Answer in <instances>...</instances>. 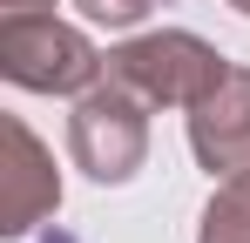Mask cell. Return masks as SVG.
<instances>
[{
    "label": "cell",
    "instance_id": "277c9868",
    "mask_svg": "<svg viewBox=\"0 0 250 243\" xmlns=\"http://www.w3.org/2000/svg\"><path fill=\"white\" fill-rule=\"evenodd\" d=\"M54 209H61L54 149L21 115H7V202H0V237H34Z\"/></svg>",
    "mask_w": 250,
    "mask_h": 243
},
{
    "label": "cell",
    "instance_id": "3957f363",
    "mask_svg": "<svg viewBox=\"0 0 250 243\" xmlns=\"http://www.w3.org/2000/svg\"><path fill=\"white\" fill-rule=\"evenodd\" d=\"M68 156H75V169H82L88 182H102V189L135 182V169L149 162V101H135V95L115 88V81L75 95Z\"/></svg>",
    "mask_w": 250,
    "mask_h": 243
},
{
    "label": "cell",
    "instance_id": "9c48e42d",
    "mask_svg": "<svg viewBox=\"0 0 250 243\" xmlns=\"http://www.w3.org/2000/svg\"><path fill=\"white\" fill-rule=\"evenodd\" d=\"M230 7H237V14H244V20H250V0H230Z\"/></svg>",
    "mask_w": 250,
    "mask_h": 243
},
{
    "label": "cell",
    "instance_id": "30bf717a",
    "mask_svg": "<svg viewBox=\"0 0 250 243\" xmlns=\"http://www.w3.org/2000/svg\"><path fill=\"white\" fill-rule=\"evenodd\" d=\"M47 243H68V237H47Z\"/></svg>",
    "mask_w": 250,
    "mask_h": 243
},
{
    "label": "cell",
    "instance_id": "8992f818",
    "mask_svg": "<svg viewBox=\"0 0 250 243\" xmlns=\"http://www.w3.org/2000/svg\"><path fill=\"white\" fill-rule=\"evenodd\" d=\"M196 243H250V162L216 176L203 216H196Z\"/></svg>",
    "mask_w": 250,
    "mask_h": 243
},
{
    "label": "cell",
    "instance_id": "5b68a950",
    "mask_svg": "<svg viewBox=\"0 0 250 243\" xmlns=\"http://www.w3.org/2000/svg\"><path fill=\"white\" fill-rule=\"evenodd\" d=\"M189 156L209 176H230L250 162V68L244 61H230L223 81L189 108Z\"/></svg>",
    "mask_w": 250,
    "mask_h": 243
},
{
    "label": "cell",
    "instance_id": "52a82bcc",
    "mask_svg": "<svg viewBox=\"0 0 250 243\" xmlns=\"http://www.w3.org/2000/svg\"><path fill=\"white\" fill-rule=\"evenodd\" d=\"M75 7L88 27H135V20H149L156 0H75Z\"/></svg>",
    "mask_w": 250,
    "mask_h": 243
},
{
    "label": "cell",
    "instance_id": "7a4b0ae2",
    "mask_svg": "<svg viewBox=\"0 0 250 243\" xmlns=\"http://www.w3.org/2000/svg\"><path fill=\"white\" fill-rule=\"evenodd\" d=\"M223 68L230 61L189 27H149V34L122 40L108 54V81L128 88L135 101H149V108H196L223 81Z\"/></svg>",
    "mask_w": 250,
    "mask_h": 243
},
{
    "label": "cell",
    "instance_id": "ba28073f",
    "mask_svg": "<svg viewBox=\"0 0 250 243\" xmlns=\"http://www.w3.org/2000/svg\"><path fill=\"white\" fill-rule=\"evenodd\" d=\"M7 14H34V7H54V0H0Z\"/></svg>",
    "mask_w": 250,
    "mask_h": 243
},
{
    "label": "cell",
    "instance_id": "6da1fadb",
    "mask_svg": "<svg viewBox=\"0 0 250 243\" xmlns=\"http://www.w3.org/2000/svg\"><path fill=\"white\" fill-rule=\"evenodd\" d=\"M0 75L27 95H88L108 81V54L88 40V27L34 14H0Z\"/></svg>",
    "mask_w": 250,
    "mask_h": 243
}]
</instances>
